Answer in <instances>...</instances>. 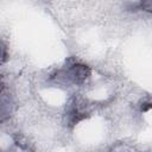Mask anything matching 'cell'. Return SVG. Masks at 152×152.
Listing matches in <instances>:
<instances>
[{
  "label": "cell",
  "instance_id": "obj_2",
  "mask_svg": "<svg viewBox=\"0 0 152 152\" xmlns=\"http://www.w3.org/2000/svg\"><path fill=\"white\" fill-rule=\"evenodd\" d=\"M141 8L147 11V12H152V0H141L140 1Z\"/></svg>",
  "mask_w": 152,
  "mask_h": 152
},
{
  "label": "cell",
  "instance_id": "obj_1",
  "mask_svg": "<svg viewBox=\"0 0 152 152\" xmlns=\"http://www.w3.org/2000/svg\"><path fill=\"white\" fill-rule=\"evenodd\" d=\"M89 75V69L83 64H74L66 72L68 80L72 83H81L83 82Z\"/></svg>",
  "mask_w": 152,
  "mask_h": 152
}]
</instances>
